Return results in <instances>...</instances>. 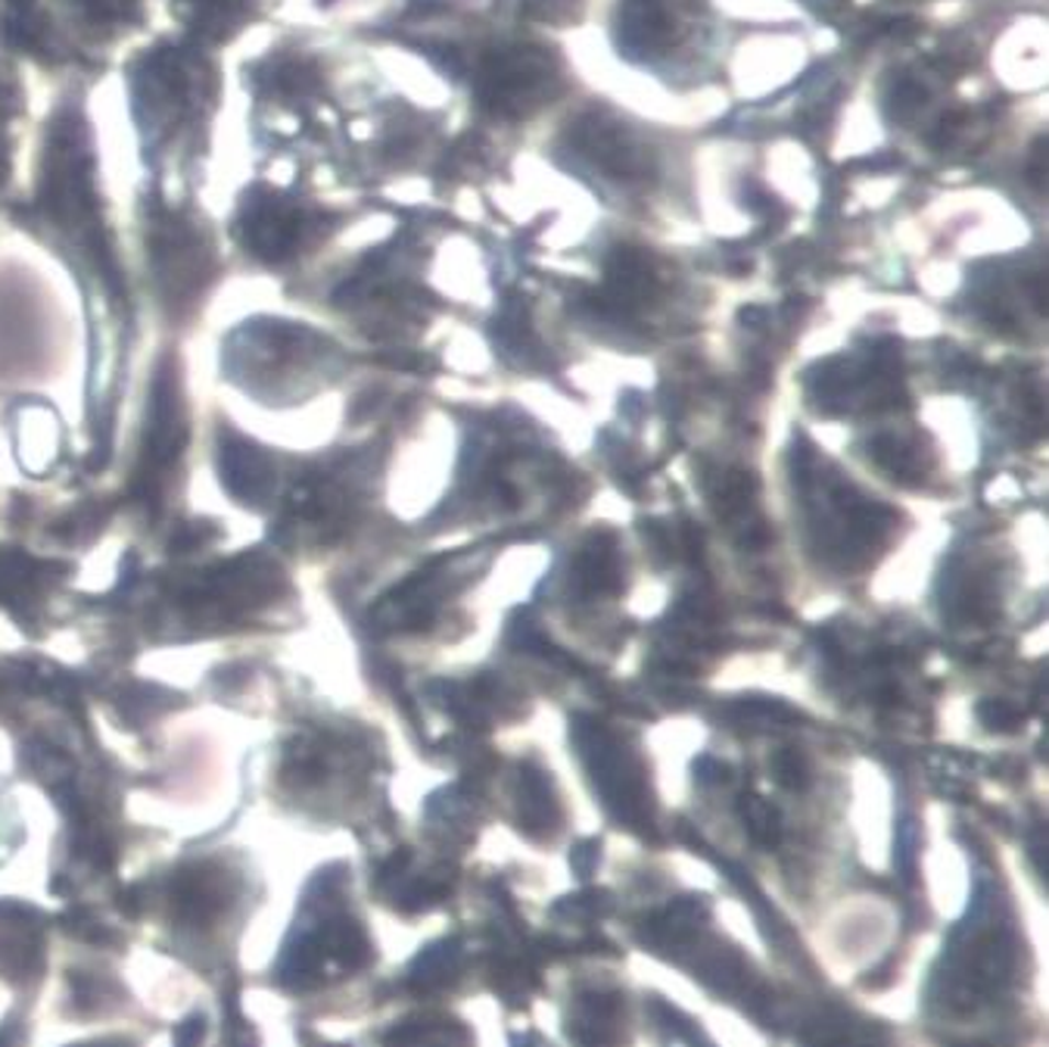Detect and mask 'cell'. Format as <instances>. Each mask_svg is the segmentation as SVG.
Returning <instances> with one entry per match:
<instances>
[{
  "instance_id": "cell-8",
  "label": "cell",
  "mask_w": 1049,
  "mask_h": 1047,
  "mask_svg": "<svg viewBox=\"0 0 1049 1047\" xmlns=\"http://www.w3.org/2000/svg\"><path fill=\"white\" fill-rule=\"evenodd\" d=\"M772 776H776V783H782L785 789H801L803 783H807V770H803V761L798 752H776L772 755Z\"/></svg>"
},
{
  "instance_id": "cell-6",
  "label": "cell",
  "mask_w": 1049,
  "mask_h": 1047,
  "mask_svg": "<svg viewBox=\"0 0 1049 1047\" xmlns=\"http://www.w3.org/2000/svg\"><path fill=\"white\" fill-rule=\"evenodd\" d=\"M742 814L747 830H751V835H754L757 842H764V845H776V842H779L782 823H779V814H776V808H772L769 801H764L760 796H744Z\"/></svg>"
},
{
  "instance_id": "cell-4",
  "label": "cell",
  "mask_w": 1049,
  "mask_h": 1047,
  "mask_svg": "<svg viewBox=\"0 0 1049 1047\" xmlns=\"http://www.w3.org/2000/svg\"><path fill=\"white\" fill-rule=\"evenodd\" d=\"M586 150H589L605 169L632 178V174L645 172V156L635 147V140L623 135L608 119H589L583 122L579 137H576Z\"/></svg>"
},
{
  "instance_id": "cell-3",
  "label": "cell",
  "mask_w": 1049,
  "mask_h": 1047,
  "mask_svg": "<svg viewBox=\"0 0 1049 1047\" xmlns=\"http://www.w3.org/2000/svg\"><path fill=\"white\" fill-rule=\"evenodd\" d=\"M54 13L76 41L84 44H115L144 25V0H54Z\"/></svg>"
},
{
  "instance_id": "cell-2",
  "label": "cell",
  "mask_w": 1049,
  "mask_h": 1047,
  "mask_svg": "<svg viewBox=\"0 0 1049 1047\" xmlns=\"http://www.w3.org/2000/svg\"><path fill=\"white\" fill-rule=\"evenodd\" d=\"M166 7L181 29L178 35L218 50L266 20L278 0H166Z\"/></svg>"
},
{
  "instance_id": "cell-9",
  "label": "cell",
  "mask_w": 1049,
  "mask_h": 1047,
  "mask_svg": "<svg viewBox=\"0 0 1049 1047\" xmlns=\"http://www.w3.org/2000/svg\"><path fill=\"white\" fill-rule=\"evenodd\" d=\"M978 714H981V720H984L991 730H1015V727L1022 723V714H1018L1012 705H1006V701H984V705L978 708Z\"/></svg>"
},
{
  "instance_id": "cell-7",
  "label": "cell",
  "mask_w": 1049,
  "mask_h": 1047,
  "mask_svg": "<svg viewBox=\"0 0 1049 1047\" xmlns=\"http://www.w3.org/2000/svg\"><path fill=\"white\" fill-rule=\"evenodd\" d=\"M872 452V459H876L878 465H884L894 477H906V474H918V462H916V452L913 449H906L900 440L894 437H878L876 443L869 447Z\"/></svg>"
},
{
  "instance_id": "cell-1",
  "label": "cell",
  "mask_w": 1049,
  "mask_h": 1047,
  "mask_svg": "<svg viewBox=\"0 0 1049 1047\" xmlns=\"http://www.w3.org/2000/svg\"><path fill=\"white\" fill-rule=\"evenodd\" d=\"M125 94L147 159L196 154L206 147L222 103L215 50L184 35L150 41L128 57Z\"/></svg>"
},
{
  "instance_id": "cell-5",
  "label": "cell",
  "mask_w": 1049,
  "mask_h": 1047,
  "mask_svg": "<svg viewBox=\"0 0 1049 1047\" xmlns=\"http://www.w3.org/2000/svg\"><path fill=\"white\" fill-rule=\"evenodd\" d=\"M25 119V88L7 59H0V174L10 166L13 144H16V125Z\"/></svg>"
}]
</instances>
